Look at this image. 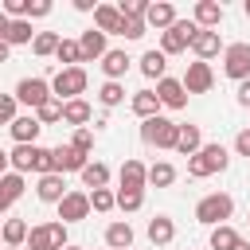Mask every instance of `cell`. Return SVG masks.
<instances>
[{"mask_svg":"<svg viewBox=\"0 0 250 250\" xmlns=\"http://www.w3.org/2000/svg\"><path fill=\"white\" fill-rule=\"evenodd\" d=\"M16 109H20V102H16V94H0V125H12V121L20 117Z\"/></svg>","mask_w":250,"mask_h":250,"instance_id":"obj_41","label":"cell"},{"mask_svg":"<svg viewBox=\"0 0 250 250\" xmlns=\"http://www.w3.org/2000/svg\"><path fill=\"white\" fill-rule=\"evenodd\" d=\"M117 180H121L125 191H145V188H148V168H145L141 160H125L121 172H117Z\"/></svg>","mask_w":250,"mask_h":250,"instance_id":"obj_14","label":"cell"},{"mask_svg":"<svg viewBox=\"0 0 250 250\" xmlns=\"http://www.w3.org/2000/svg\"><path fill=\"white\" fill-rule=\"evenodd\" d=\"M172 238H176V223H172L168 215L148 219V242H152V246H168Z\"/></svg>","mask_w":250,"mask_h":250,"instance_id":"obj_24","label":"cell"},{"mask_svg":"<svg viewBox=\"0 0 250 250\" xmlns=\"http://www.w3.org/2000/svg\"><path fill=\"white\" fill-rule=\"evenodd\" d=\"M70 145H74L78 152H86V156H90V152H94V133H90V129H74Z\"/></svg>","mask_w":250,"mask_h":250,"instance_id":"obj_43","label":"cell"},{"mask_svg":"<svg viewBox=\"0 0 250 250\" xmlns=\"http://www.w3.org/2000/svg\"><path fill=\"white\" fill-rule=\"evenodd\" d=\"M129 105H133V113H137L141 121H148V117H160V98H156V90H137Z\"/></svg>","mask_w":250,"mask_h":250,"instance_id":"obj_23","label":"cell"},{"mask_svg":"<svg viewBox=\"0 0 250 250\" xmlns=\"http://www.w3.org/2000/svg\"><path fill=\"white\" fill-rule=\"evenodd\" d=\"M195 20H176L168 31H160V51L164 55H184L188 47H191V39H195Z\"/></svg>","mask_w":250,"mask_h":250,"instance_id":"obj_6","label":"cell"},{"mask_svg":"<svg viewBox=\"0 0 250 250\" xmlns=\"http://www.w3.org/2000/svg\"><path fill=\"white\" fill-rule=\"evenodd\" d=\"M117 207H121V211H141V207H145V191H125V188H117Z\"/></svg>","mask_w":250,"mask_h":250,"instance_id":"obj_40","label":"cell"},{"mask_svg":"<svg viewBox=\"0 0 250 250\" xmlns=\"http://www.w3.org/2000/svg\"><path fill=\"white\" fill-rule=\"evenodd\" d=\"M8 51H12V43H8V39H0V62H8Z\"/></svg>","mask_w":250,"mask_h":250,"instance_id":"obj_50","label":"cell"},{"mask_svg":"<svg viewBox=\"0 0 250 250\" xmlns=\"http://www.w3.org/2000/svg\"><path fill=\"white\" fill-rule=\"evenodd\" d=\"M78 47H82V62H94V59H105V35L98 31V27H90V31H82L78 35Z\"/></svg>","mask_w":250,"mask_h":250,"instance_id":"obj_20","label":"cell"},{"mask_svg":"<svg viewBox=\"0 0 250 250\" xmlns=\"http://www.w3.org/2000/svg\"><path fill=\"white\" fill-rule=\"evenodd\" d=\"M35 117H39V125H55V121H62V102L51 94V98L35 109Z\"/></svg>","mask_w":250,"mask_h":250,"instance_id":"obj_38","label":"cell"},{"mask_svg":"<svg viewBox=\"0 0 250 250\" xmlns=\"http://www.w3.org/2000/svg\"><path fill=\"white\" fill-rule=\"evenodd\" d=\"M164 70H168V55H164V51H156V47H152V51H145V55H141V74H145V78H156V82H160V78H164Z\"/></svg>","mask_w":250,"mask_h":250,"instance_id":"obj_26","label":"cell"},{"mask_svg":"<svg viewBox=\"0 0 250 250\" xmlns=\"http://www.w3.org/2000/svg\"><path fill=\"white\" fill-rule=\"evenodd\" d=\"M35 195L43 199V203H62V195H66V180L59 176V172H51V176H39V184H35Z\"/></svg>","mask_w":250,"mask_h":250,"instance_id":"obj_16","label":"cell"},{"mask_svg":"<svg viewBox=\"0 0 250 250\" xmlns=\"http://www.w3.org/2000/svg\"><path fill=\"white\" fill-rule=\"evenodd\" d=\"M145 23H148V27H160V31H168V27L176 23V8H172V4H164V0H160V4H148V16H145Z\"/></svg>","mask_w":250,"mask_h":250,"instance_id":"obj_29","label":"cell"},{"mask_svg":"<svg viewBox=\"0 0 250 250\" xmlns=\"http://www.w3.org/2000/svg\"><path fill=\"white\" fill-rule=\"evenodd\" d=\"M199 148H203V133H199V125H180L176 152H184V156H195Z\"/></svg>","mask_w":250,"mask_h":250,"instance_id":"obj_27","label":"cell"},{"mask_svg":"<svg viewBox=\"0 0 250 250\" xmlns=\"http://www.w3.org/2000/svg\"><path fill=\"white\" fill-rule=\"evenodd\" d=\"M8 133H12V141H16V145H39L43 125H39V117H35V113H20V117L8 125Z\"/></svg>","mask_w":250,"mask_h":250,"instance_id":"obj_12","label":"cell"},{"mask_svg":"<svg viewBox=\"0 0 250 250\" xmlns=\"http://www.w3.org/2000/svg\"><path fill=\"white\" fill-rule=\"evenodd\" d=\"M94 27L102 35H117L121 31V8L117 4H98L94 8Z\"/></svg>","mask_w":250,"mask_h":250,"instance_id":"obj_19","label":"cell"},{"mask_svg":"<svg viewBox=\"0 0 250 250\" xmlns=\"http://www.w3.org/2000/svg\"><path fill=\"white\" fill-rule=\"evenodd\" d=\"M35 35H39V31H31V20H12V27H8V43H12V47L35 43Z\"/></svg>","mask_w":250,"mask_h":250,"instance_id":"obj_33","label":"cell"},{"mask_svg":"<svg viewBox=\"0 0 250 250\" xmlns=\"http://www.w3.org/2000/svg\"><path fill=\"white\" fill-rule=\"evenodd\" d=\"M145 31H148L145 20H125V16H121V31H117V35H125V39H141Z\"/></svg>","mask_w":250,"mask_h":250,"instance_id":"obj_42","label":"cell"},{"mask_svg":"<svg viewBox=\"0 0 250 250\" xmlns=\"http://www.w3.org/2000/svg\"><path fill=\"white\" fill-rule=\"evenodd\" d=\"M43 16H51V0H27V20H43Z\"/></svg>","mask_w":250,"mask_h":250,"instance_id":"obj_44","label":"cell"},{"mask_svg":"<svg viewBox=\"0 0 250 250\" xmlns=\"http://www.w3.org/2000/svg\"><path fill=\"white\" fill-rule=\"evenodd\" d=\"M66 250H82V246H66Z\"/></svg>","mask_w":250,"mask_h":250,"instance_id":"obj_54","label":"cell"},{"mask_svg":"<svg viewBox=\"0 0 250 250\" xmlns=\"http://www.w3.org/2000/svg\"><path fill=\"white\" fill-rule=\"evenodd\" d=\"M176 137H180V125L172 117H164V113L141 121V141L152 145V148H176Z\"/></svg>","mask_w":250,"mask_h":250,"instance_id":"obj_4","label":"cell"},{"mask_svg":"<svg viewBox=\"0 0 250 250\" xmlns=\"http://www.w3.org/2000/svg\"><path fill=\"white\" fill-rule=\"evenodd\" d=\"M8 156H12V172H20V176L35 168V145H16Z\"/></svg>","mask_w":250,"mask_h":250,"instance_id":"obj_30","label":"cell"},{"mask_svg":"<svg viewBox=\"0 0 250 250\" xmlns=\"http://www.w3.org/2000/svg\"><path fill=\"white\" fill-rule=\"evenodd\" d=\"M0 246H4V227H0Z\"/></svg>","mask_w":250,"mask_h":250,"instance_id":"obj_52","label":"cell"},{"mask_svg":"<svg viewBox=\"0 0 250 250\" xmlns=\"http://www.w3.org/2000/svg\"><path fill=\"white\" fill-rule=\"evenodd\" d=\"M156 98H160L164 109H184V105H188V90H184V82H180V78H168V74L156 82Z\"/></svg>","mask_w":250,"mask_h":250,"instance_id":"obj_11","label":"cell"},{"mask_svg":"<svg viewBox=\"0 0 250 250\" xmlns=\"http://www.w3.org/2000/svg\"><path fill=\"white\" fill-rule=\"evenodd\" d=\"M234 250H250V242H246V238H238V242H234Z\"/></svg>","mask_w":250,"mask_h":250,"instance_id":"obj_51","label":"cell"},{"mask_svg":"<svg viewBox=\"0 0 250 250\" xmlns=\"http://www.w3.org/2000/svg\"><path fill=\"white\" fill-rule=\"evenodd\" d=\"M27 234H31V227L23 219H8L4 223V246H27Z\"/></svg>","mask_w":250,"mask_h":250,"instance_id":"obj_31","label":"cell"},{"mask_svg":"<svg viewBox=\"0 0 250 250\" xmlns=\"http://www.w3.org/2000/svg\"><path fill=\"white\" fill-rule=\"evenodd\" d=\"M4 250H23V246H4Z\"/></svg>","mask_w":250,"mask_h":250,"instance_id":"obj_53","label":"cell"},{"mask_svg":"<svg viewBox=\"0 0 250 250\" xmlns=\"http://www.w3.org/2000/svg\"><path fill=\"white\" fill-rule=\"evenodd\" d=\"M47 98H51V82H47V78L31 74V78H20V82H16V102H20V105L39 109Z\"/></svg>","mask_w":250,"mask_h":250,"instance_id":"obj_8","label":"cell"},{"mask_svg":"<svg viewBox=\"0 0 250 250\" xmlns=\"http://www.w3.org/2000/svg\"><path fill=\"white\" fill-rule=\"evenodd\" d=\"M242 234L230 227V223H223V227H211V250H234V242H238Z\"/></svg>","mask_w":250,"mask_h":250,"instance_id":"obj_32","label":"cell"},{"mask_svg":"<svg viewBox=\"0 0 250 250\" xmlns=\"http://www.w3.org/2000/svg\"><path fill=\"white\" fill-rule=\"evenodd\" d=\"M148 184H152V188H168V184H176V168H172L168 160H156V164L148 168Z\"/></svg>","mask_w":250,"mask_h":250,"instance_id":"obj_35","label":"cell"},{"mask_svg":"<svg viewBox=\"0 0 250 250\" xmlns=\"http://www.w3.org/2000/svg\"><path fill=\"white\" fill-rule=\"evenodd\" d=\"M59 43H62V35H59V31H39V35H35V43H31V51H35L39 59H47V55H55V51H59Z\"/></svg>","mask_w":250,"mask_h":250,"instance_id":"obj_34","label":"cell"},{"mask_svg":"<svg viewBox=\"0 0 250 250\" xmlns=\"http://www.w3.org/2000/svg\"><path fill=\"white\" fill-rule=\"evenodd\" d=\"M223 74L234 82L250 78V43H227L223 47Z\"/></svg>","mask_w":250,"mask_h":250,"instance_id":"obj_7","label":"cell"},{"mask_svg":"<svg viewBox=\"0 0 250 250\" xmlns=\"http://www.w3.org/2000/svg\"><path fill=\"white\" fill-rule=\"evenodd\" d=\"M246 16H250V0H246Z\"/></svg>","mask_w":250,"mask_h":250,"instance_id":"obj_55","label":"cell"},{"mask_svg":"<svg viewBox=\"0 0 250 250\" xmlns=\"http://www.w3.org/2000/svg\"><path fill=\"white\" fill-rule=\"evenodd\" d=\"M238 105H246V109H250V78H246V82H238Z\"/></svg>","mask_w":250,"mask_h":250,"instance_id":"obj_46","label":"cell"},{"mask_svg":"<svg viewBox=\"0 0 250 250\" xmlns=\"http://www.w3.org/2000/svg\"><path fill=\"white\" fill-rule=\"evenodd\" d=\"M191 51H195V59L199 62H211L219 51H223V39H219V31H195V39H191Z\"/></svg>","mask_w":250,"mask_h":250,"instance_id":"obj_15","label":"cell"},{"mask_svg":"<svg viewBox=\"0 0 250 250\" xmlns=\"http://www.w3.org/2000/svg\"><path fill=\"white\" fill-rule=\"evenodd\" d=\"M90 215V191H66L62 203H59V223H82Z\"/></svg>","mask_w":250,"mask_h":250,"instance_id":"obj_10","label":"cell"},{"mask_svg":"<svg viewBox=\"0 0 250 250\" xmlns=\"http://www.w3.org/2000/svg\"><path fill=\"white\" fill-rule=\"evenodd\" d=\"M234 152H238V156H250V129H242V133L234 137Z\"/></svg>","mask_w":250,"mask_h":250,"instance_id":"obj_45","label":"cell"},{"mask_svg":"<svg viewBox=\"0 0 250 250\" xmlns=\"http://www.w3.org/2000/svg\"><path fill=\"white\" fill-rule=\"evenodd\" d=\"M86 86H90V74H86L82 66H59V74L51 78V94H55L59 102H74V98H82Z\"/></svg>","mask_w":250,"mask_h":250,"instance_id":"obj_3","label":"cell"},{"mask_svg":"<svg viewBox=\"0 0 250 250\" xmlns=\"http://www.w3.org/2000/svg\"><path fill=\"white\" fill-rule=\"evenodd\" d=\"M8 168H12V156H8V152H4V148H0V180H4V176H8Z\"/></svg>","mask_w":250,"mask_h":250,"instance_id":"obj_47","label":"cell"},{"mask_svg":"<svg viewBox=\"0 0 250 250\" xmlns=\"http://www.w3.org/2000/svg\"><path fill=\"white\" fill-rule=\"evenodd\" d=\"M8 27H12V20H8L4 8H0V39H8Z\"/></svg>","mask_w":250,"mask_h":250,"instance_id":"obj_48","label":"cell"},{"mask_svg":"<svg viewBox=\"0 0 250 250\" xmlns=\"http://www.w3.org/2000/svg\"><path fill=\"white\" fill-rule=\"evenodd\" d=\"M74 8H78V12H94L98 4H94V0H74Z\"/></svg>","mask_w":250,"mask_h":250,"instance_id":"obj_49","label":"cell"},{"mask_svg":"<svg viewBox=\"0 0 250 250\" xmlns=\"http://www.w3.org/2000/svg\"><path fill=\"white\" fill-rule=\"evenodd\" d=\"M62 121L74 125V129H86V121H94V105L86 98H74V102H62Z\"/></svg>","mask_w":250,"mask_h":250,"instance_id":"obj_21","label":"cell"},{"mask_svg":"<svg viewBox=\"0 0 250 250\" xmlns=\"http://www.w3.org/2000/svg\"><path fill=\"white\" fill-rule=\"evenodd\" d=\"M23 191H27V180H23L20 172H8V176L0 180V215L12 211V203H16Z\"/></svg>","mask_w":250,"mask_h":250,"instance_id":"obj_17","label":"cell"},{"mask_svg":"<svg viewBox=\"0 0 250 250\" xmlns=\"http://www.w3.org/2000/svg\"><path fill=\"white\" fill-rule=\"evenodd\" d=\"M227 164H230V152L223 145H203L195 156H188V176L191 180H207V176L223 172Z\"/></svg>","mask_w":250,"mask_h":250,"instance_id":"obj_1","label":"cell"},{"mask_svg":"<svg viewBox=\"0 0 250 250\" xmlns=\"http://www.w3.org/2000/svg\"><path fill=\"white\" fill-rule=\"evenodd\" d=\"M66 223H39L31 227L27 234V246L23 250H66Z\"/></svg>","mask_w":250,"mask_h":250,"instance_id":"obj_5","label":"cell"},{"mask_svg":"<svg viewBox=\"0 0 250 250\" xmlns=\"http://www.w3.org/2000/svg\"><path fill=\"white\" fill-rule=\"evenodd\" d=\"M113 207H117V191H109V188H98V191H90V211L105 215V211H113Z\"/></svg>","mask_w":250,"mask_h":250,"instance_id":"obj_39","label":"cell"},{"mask_svg":"<svg viewBox=\"0 0 250 250\" xmlns=\"http://www.w3.org/2000/svg\"><path fill=\"white\" fill-rule=\"evenodd\" d=\"M55 59H59L62 66H78V62H82V47H78V39H62L59 51H55Z\"/></svg>","mask_w":250,"mask_h":250,"instance_id":"obj_36","label":"cell"},{"mask_svg":"<svg viewBox=\"0 0 250 250\" xmlns=\"http://www.w3.org/2000/svg\"><path fill=\"white\" fill-rule=\"evenodd\" d=\"M98 102H102L105 109L121 105V102H125V86H121V82H102V90H98Z\"/></svg>","mask_w":250,"mask_h":250,"instance_id":"obj_37","label":"cell"},{"mask_svg":"<svg viewBox=\"0 0 250 250\" xmlns=\"http://www.w3.org/2000/svg\"><path fill=\"white\" fill-rule=\"evenodd\" d=\"M180 82H184L188 94H207V90L215 86V70H211V62H199V59H195V62H188V70H184Z\"/></svg>","mask_w":250,"mask_h":250,"instance_id":"obj_9","label":"cell"},{"mask_svg":"<svg viewBox=\"0 0 250 250\" xmlns=\"http://www.w3.org/2000/svg\"><path fill=\"white\" fill-rule=\"evenodd\" d=\"M105 246H113V250H133V227H129L125 219L109 223V227H105Z\"/></svg>","mask_w":250,"mask_h":250,"instance_id":"obj_25","label":"cell"},{"mask_svg":"<svg viewBox=\"0 0 250 250\" xmlns=\"http://www.w3.org/2000/svg\"><path fill=\"white\" fill-rule=\"evenodd\" d=\"M230 215H234V199L227 191H211L195 203V223H203V227H223Z\"/></svg>","mask_w":250,"mask_h":250,"instance_id":"obj_2","label":"cell"},{"mask_svg":"<svg viewBox=\"0 0 250 250\" xmlns=\"http://www.w3.org/2000/svg\"><path fill=\"white\" fill-rule=\"evenodd\" d=\"M129 62H133V59H129L125 51H117V47L105 51V59H102V74H105V82H121L125 70H129Z\"/></svg>","mask_w":250,"mask_h":250,"instance_id":"obj_22","label":"cell"},{"mask_svg":"<svg viewBox=\"0 0 250 250\" xmlns=\"http://www.w3.org/2000/svg\"><path fill=\"white\" fill-rule=\"evenodd\" d=\"M51 152H55V172H59V176H66V172H82V168L90 164V156L78 152L74 145H55Z\"/></svg>","mask_w":250,"mask_h":250,"instance_id":"obj_13","label":"cell"},{"mask_svg":"<svg viewBox=\"0 0 250 250\" xmlns=\"http://www.w3.org/2000/svg\"><path fill=\"white\" fill-rule=\"evenodd\" d=\"M82 188H90V191H98V188H105L109 184V164H102V160H90L82 172Z\"/></svg>","mask_w":250,"mask_h":250,"instance_id":"obj_28","label":"cell"},{"mask_svg":"<svg viewBox=\"0 0 250 250\" xmlns=\"http://www.w3.org/2000/svg\"><path fill=\"white\" fill-rule=\"evenodd\" d=\"M191 20H195V27L215 31V27L223 23V4H215V0H199V4H195V12H191Z\"/></svg>","mask_w":250,"mask_h":250,"instance_id":"obj_18","label":"cell"}]
</instances>
